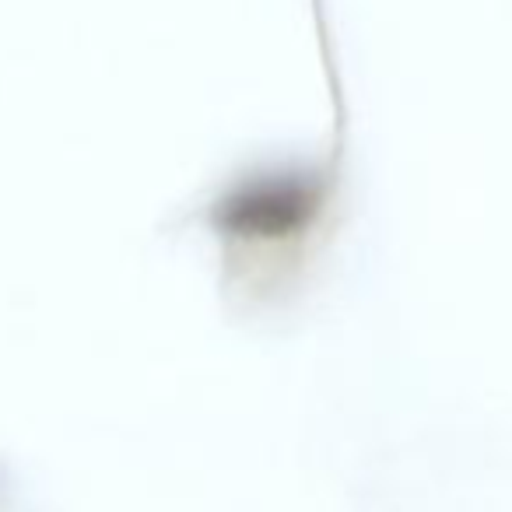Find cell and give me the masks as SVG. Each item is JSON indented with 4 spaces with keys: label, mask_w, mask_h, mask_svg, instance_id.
Wrapping results in <instances>:
<instances>
[{
    "label": "cell",
    "mask_w": 512,
    "mask_h": 512,
    "mask_svg": "<svg viewBox=\"0 0 512 512\" xmlns=\"http://www.w3.org/2000/svg\"><path fill=\"white\" fill-rule=\"evenodd\" d=\"M320 179L288 172V176H260L232 190L214 211L221 232L242 239H278L302 228L320 211Z\"/></svg>",
    "instance_id": "obj_1"
}]
</instances>
